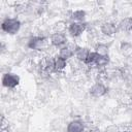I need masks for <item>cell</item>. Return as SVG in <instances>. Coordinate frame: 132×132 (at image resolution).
<instances>
[{"mask_svg": "<svg viewBox=\"0 0 132 132\" xmlns=\"http://www.w3.org/2000/svg\"><path fill=\"white\" fill-rule=\"evenodd\" d=\"M94 52H96L98 55H101V56H107L109 53V46L105 43L98 42L94 47Z\"/></svg>", "mask_w": 132, "mask_h": 132, "instance_id": "15", "label": "cell"}, {"mask_svg": "<svg viewBox=\"0 0 132 132\" xmlns=\"http://www.w3.org/2000/svg\"><path fill=\"white\" fill-rule=\"evenodd\" d=\"M86 18H87V12L84 9H76V10L72 11L70 14V19L72 22L84 23L86 21Z\"/></svg>", "mask_w": 132, "mask_h": 132, "instance_id": "12", "label": "cell"}, {"mask_svg": "<svg viewBox=\"0 0 132 132\" xmlns=\"http://www.w3.org/2000/svg\"><path fill=\"white\" fill-rule=\"evenodd\" d=\"M97 55H98V54H97L96 52L91 51V53L89 54V56H88V58H87V60L85 61L84 64H86V65H88V66H92V65H94L95 60H96V58H97Z\"/></svg>", "mask_w": 132, "mask_h": 132, "instance_id": "18", "label": "cell"}, {"mask_svg": "<svg viewBox=\"0 0 132 132\" xmlns=\"http://www.w3.org/2000/svg\"><path fill=\"white\" fill-rule=\"evenodd\" d=\"M120 53L125 57H130L132 55V44L129 41H122L120 43Z\"/></svg>", "mask_w": 132, "mask_h": 132, "instance_id": "14", "label": "cell"}, {"mask_svg": "<svg viewBox=\"0 0 132 132\" xmlns=\"http://www.w3.org/2000/svg\"><path fill=\"white\" fill-rule=\"evenodd\" d=\"M118 31V24L114 22H104L100 26V32L105 36H113Z\"/></svg>", "mask_w": 132, "mask_h": 132, "instance_id": "7", "label": "cell"}, {"mask_svg": "<svg viewBox=\"0 0 132 132\" xmlns=\"http://www.w3.org/2000/svg\"><path fill=\"white\" fill-rule=\"evenodd\" d=\"M105 132H120V128H119V126L112 124L105 128Z\"/></svg>", "mask_w": 132, "mask_h": 132, "instance_id": "19", "label": "cell"}, {"mask_svg": "<svg viewBox=\"0 0 132 132\" xmlns=\"http://www.w3.org/2000/svg\"><path fill=\"white\" fill-rule=\"evenodd\" d=\"M88 24L86 22L84 23H79V22H71L68 25V33L70 36L72 37H78L80 36L87 29Z\"/></svg>", "mask_w": 132, "mask_h": 132, "instance_id": "4", "label": "cell"}, {"mask_svg": "<svg viewBox=\"0 0 132 132\" xmlns=\"http://www.w3.org/2000/svg\"><path fill=\"white\" fill-rule=\"evenodd\" d=\"M2 86L7 89H14L20 84V76L12 72H6L2 75L1 78Z\"/></svg>", "mask_w": 132, "mask_h": 132, "instance_id": "3", "label": "cell"}, {"mask_svg": "<svg viewBox=\"0 0 132 132\" xmlns=\"http://www.w3.org/2000/svg\"><path fill=\"white\" fill-rule=\"evenodd\" d=\"M67 41H68V39H67V36H66L65 33H56V32H54L50 37V43L54 47L61 48V47H63L64 45L67 44Z\"/></svg>", "mask_w": 132, "mask_h": 132, "instance_id": "6", "label": "cell"}, {"mask_svg": "<svg viewBox=\"0 0 132 132\" xmlns=\"http://www.w3.org/2000/svg\"><path fill=\"white\" fill-rule=\"evenodd\" d=\"M118 28L120 31H123V32H131L132 31V16H127V18L122 19L118 24Z\"/></svg>", "mask_w": 132, "mask_h": 132, "instance_id": "11", "label": "cell"}, {"mask_svg": "<svg viewBox=\"0 0 132 132\" xmlns=\"http://www.w3.org/2000/svg\"><path fill=\"white\" fill-rule=\"evenodd\" d=\"M76 46V45H75ZM75 46L74 47H72L71 45H69V44H66V45H64L63 47H61V48H59V54H58V56H60L61 58H63L64 60H69L70 58H72L73 56H74V48H75Z\"/></svg>", "mask_w": 132, "mask_h": 132, "instance_id": "10", "label": "cell"}, {"mask_svg": "<svg viewBox=\"0 0 132 132\" xmlns=\"http://www.w3.org/2000/svg\"><path fill=\"white\" fill-rule=\"evenodd\" d=\"M124 132H132V129H129V130H125Z\"/></svg>", "mask_w": 132, "mask_h": 132, "instance_id": "21", "label": "cell"}, {"mask_svg": "<svg viewBox=\"0 0 132 132\" xmlns=\"http://www.w3.org/2000/svg\"><path fill=\"white\" fill-rule=\"evenodd\" d=\"M22 23L18 18H6L1 23V30L9 35L16 34L21 29Z\"/></svg>", "mask_w": 132, "mask_h": 132, "instance_id": "1", "label": "cell"}, {"mask_svg": "<svg viewBox=\"0 0 132 132\" xmlns=\"http://www.w3.org/2000/svg\"><path fill=\"white\" fill-rule=\"evenodd\" d=\"M67 66V61L64 60L63 58H61L60 56H56L54 57V70L55 72H60L63 71Z\"/></svg>", "mask_w": 132, "mask_h": 132, "instance_id": "13", "label": "cell"}, {"mask_svg": "<svg viewBox=\"0 0 132 132\" xmlns=\"http://www.w3.org/2000/svg\"><path fill=\"white\" fill-rule=\"evenodd\" d=\"M1 132H11V131L9 130L8 127H2L1 128Z\"/></svg>", "mask_w": 132, "mask_h": 132, "instance_id": "20", "label": "cell"}, {"mask_svg": "<svg viewBox=\"0 0 132 132\" xmlns=\"http://www.w3.org/2000/svg\"><path fill=\"white\" fill-rule=\"evenodd\" d=\"M48 43L50 41L45 36H32L28 40L27 46L33 51H43L47 47Z\"/></svg>", "mask_w": 132, "mask_h": 132, "instance_id": "2", "label": "cell"}, {"mask_svg": "<svg viewBox=\"0 0 132 132\" xmlns=\"http://www.w3.org/2000/svg\"><path fill=\"white\" fill-rule=\"evenodd\" d=\"M108 88L101 81H96L89 89V94L94 98H100L107 94Z\"/></svg>", "mask_w": 132, "mask_h": 132, "instance_id": "5", "label": "cell"}, {"mask_svg": "<svg viewBox=\"0 0 132 132\" xmlns=\"http://www.w3.org/2000/svg\"><path fill=\"white\" fill-rule=\"evenodd\" d=\"M109 55L107 56H101V55H97V58L95 60L94 65H96L97 67H105L109 64Z\"/></svg>", "mask_w": 132, "mask_h": 132, "instance_id": "16", "label": "cell"}, {"mask_svg": "<svg viewBox=\"0 0 132 132\" xmlns=\"http://www.w3.org/2000/svg\"><path fill=\"white\" fill-rule=\"evenodd\" d=\"M53 29L56 33H65L66 30H68V26H67V23L64 22V21H59L57 23L54 24L53 26Z\"/></svg>", "mask_w": 132, "mask_h": 132, "instance_id": "17", "label": "cell"}, {"mask_svg": "<svg viewBox=\"0 0 132 132\" xmlns=\"http://www.w3.org/2000/svg\"><path fill=\"white\" fill-rule=\"evenodd\" d=\"M85 130H86V124L80 119H75L70 121L66 127V132H85Z\"/></svg>", "mask_w": 132, "mask_h": 132, "instance_id": "8", "label": "cell"}, {"mask_svg": "<svg viewBox=\"0 0 132 132\" xmlns=\"http://www.w3.org/2000/svg\"><path fill=\"white\" fill-rule=\"evenodd\" d=\"M90 53H91V51L88 47L76 45L75 48H74V56H75V58L78 61L82 62V63H85V61L87 60V58H88V56H89Z\"/></svg>", "mask_w": 132, "mask_h": 132, "instance_id": "9", "label": "cell"}]
</instances>
